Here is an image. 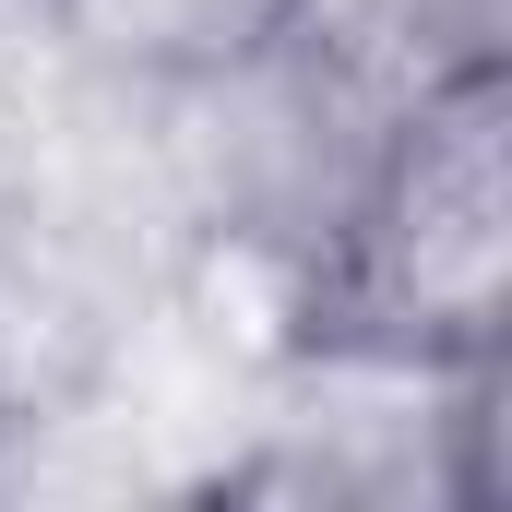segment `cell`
I'll return each mask as SVG.
<instances>
[{
	"label": "cell",
	"mask_w": 512,
	"mask_h": 512,
	"mask_svg": "<svg viewBox=\"0 0 512 512\" xmlns=\"http://www.w3.org/2000/svg\"><path fill=\"white\" fill-rule=\"evenodd\" d=\"M0 441H12V370H0Z\"/></svg>",
	"instance_id": "3"
},
{
	"label": "cell",
	"mask_w": 512,
	"mask_h": 512,
	"mask_svg": "<svg viewBox=\"0 0 512 512\" xmlns=\"http://www.w3.org/2000/svg\"><path fill=\"white\" fill-rule=\"evenodd\" d=\"M48 24L120 84H215L298 36V0H48Z\"/></svg>",
	"instance_id": "2"
},
{
	"label": "cell",
	"mask_w": 512,
	"mask_h": 512,
	"mask_svg": "<svg viewBox=\"0 0 512 512\" xmlns=\"http://www.w3.org/2000/svg\"><path fill=\"white\" fill-rule=\"evenodd\" d=\"M334 358H501L512 322V84L489 48H453L417 72L370 131V167L334 215L322 298Z\"/></svg>",
	"instance_id": "1"
}]
</instances>
